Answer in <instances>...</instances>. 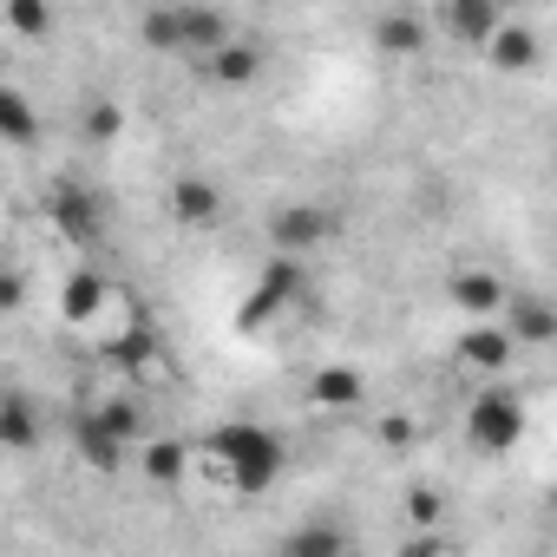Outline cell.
<instances>
[{"label": "cell", "instance_id": "1", "mask_svg": "<svg viewBox=\"0 0 557 557\" xmlns=\"http://www.w3.org/2000/svg\"><path fill=\"white\" fill-rule=\"evenodd\" d=\"M197 459L210 466V479H216L223 492L256 498V492H269L275 479H283V459H289V453H283V433H269V426H256V420H223V426L203 433Z\"/></svg>", "mask_w": 557, "mask_h": 557}, {"label": "cell", "instance_id": "2", "mask_svg": "<svg viewBox=\"0 0 557 557\" xmlns=\"http://www.w3.org/2000/svg\"><path fill=\"white\" fill-rule=\"evenodd\" d=\"M302 289H309V275H302V256H283V249H275V262H269V269L256 275L249 302L236 309V329H243V335L269 329L275 315H289V309L302 302Z\"/></svg>", "mask_w": 557, "mask_h": 557}, {"label": "cell", "instance_id": "3", "mask_svg": "<svg viewBox=\"0 0 557 557\" xmlns=\"http://www.w3.org/2000/svg\"><path fill=\"white\" fill-rule=\"evenodd\" d=\"M466 440H472L479 453H511V446L524 440V400H518L511 387L472 394V407H466Z\"/></svg>", "mask_w": 557, "mask_h": 557}, {"label": "cell", "instance_id": "4", "mask_svg": "<svg viewBox=\"0 0 557 557\" xmlns=\"http://www.w3.org/2000/svg\"><path fill=\"white\" fill-rule=\"evenodd\" d=\"M47 223L66 236V243H92L99 230H106V203L86 190V184H73V177H60L53 190H47Z\"/></svg>", "mask_w": 557, "mask_h": 557}, {"label": "cell", "instance_id": "5", "mask_svg": "<svg viewBox=\"0 0 557 557\" xmlns=\"http://www.w3.org/2000/svg\"><path fill=\"white\" fill-rule=\"evenodd\" d=\"M329 236H335V210H322V203H283V210L269 216V243L283 249V256H309Z\"/></svg>", "mask_w": 557, "mask_h": 557}, {"label": "cell", "instance_id": "6", "mask_svg": "<svg viewBox=\"0 0 557 557\" xmlns=\"http://www.w3.org/2000/svg\"><path fill=\"white\" fill-rule=\"evenodd\" d=\"M112 296H119V289L106 283L99 269H73L66 283H60V322L86 335V329H92V322H99V315L112 309Z\"/></svg>", "mask_w": 557, "mask_h": 557}, {"label": "cell", "instance_id": "7", "mask_svg": "<svg viewBox=\"0 0 557 557\" xmlns=\"http://www.w3.org/2000/svg\"><path fill=\"white\" fill-rule=\"evenodd\" d=\"M125 446H132V440H119L92 407L73 420V453H79V466H92V472H119V466H125Z\"/></svg>", "mask_w": 557, "mask_h": 557}, {"label": "cell", "instance_id": "8", "mask_svg": "<svg viewBox=\"0 0 557 557\" xmlns=\"http://www.w3.org/2000/svg\"><path fill=\"white\" fill-rule=\"evenodd\" d=\"M446 296H453V309H459V315H472V322H485V315H498V309L511 302V296H505V283H498L492 269H459L453 283H446Z\"/></svg>", "mask_w": 557, "mask_h": 557}, {"label": "cell", "instance_id": "9", "mask_svg": "<svg viewBox=\"0 0 557 557\" xmlns=\"http://www.w3.org/2000/svg\"><path fill=\"white\" fill-rule=\"evenodd\" d=\"M505 329H511L518 348H550L557 342V309L544 296H511L505 302Z\"/></svg>", "mask_w": 557, "mask_h": 557}, {"label": "cell", "instance_id": "10", "mask_svg": "<svg viewBox=\"0 0 557 557\" xmlns=\"http://www.w3.org/2000/svg\"><path fill=\"white\" fill-rule=\"evenodd\" d=\"M171 216H177L184 230H210V223L223 216V190H216L210 177H177V184H171Z\"/></svg>", "mask_w": 557, "mask_h": 557}, {"label": "cell", "instance_id": "11", "mask_svg": "<svg viewBox=\"0 0 557 557\" xmlns=\"http://www.w3.org/2000/svg\"><path fill=\"white\" fill-rule=\"evenodd\" d=\"M498 27H505V8H498V0H446V34H453V40L485 47Z\"/></svg>", "mask_w": 557, "mask_h": 557}, {"label": "cell", "instance_id": "12", "mask_svg": "<svg viewBox=\"0 0 557 557\" xmlns=\"http://www.w3.org/2000/svg\"><path fill=\"white\" fill-rule=\"evenodd\" d=\"M256 73H262V53H256V47H243V40H223V47L203 60V79H210V86H223V92H243Z\"/></svg>", "mask_w": 557, "mask_h": 557}, {"label": "cell", "instance_id": "13", "mask_svg": "<svg viewBox=\"0 0 557 557\" xmlns=\"http://www.w3.org/2000/svg\"><path fill=\"white\" fill-rule=\"evenodd\" d=\"M511 329H492V322H472L466 335H459V361L466 368H479V374H498L505 361H511Z\"/></svg>", "mask_w": 557, "mask_h": 557}, {"label": "cell", "instance_id": "14", "mask_svg": "<svg viewBox=\"0 0 557 557\" xmlns=\"http://www.w3.org/2000/svg\"><path fill=\"white\" fill-rule=\"evenodd\" d=\"M309 400H315L322 413H355V407L368 400V381H361L355 368H315V381H309Z\"/></svg>", "mask_w": 557, "mask_h": 557}, {"label": "cell", "instance_id": "15", "mask_svg": "<svg viewBox=\"0 0 557 557\" xmlns=\"http://www.w3.org/2000/svg\"><path fill=\"white\" fill-rule=\"evenodd\" d=\"M485 60H492L498 73H531V66H537V34L518 27V21H505V27L485 40Z\"/></svg>", "mask_w": 557, "mask_h": 557}, {"label": "cell", "instance_id": "16", "mask_svg": "<svg viewBox=\"0 0 557 557\" xmlns=\"http://www.w3.org/2000/svg\"><path fill=\"white\" fill-rule=\"evenodd\" d=\"M0 446H8V453H34V446H40V413H34L27 394H8V400H0Z\"/></svg>", "mask_w": 557, "mask_h": 557}, {"label": "cell", "instance_id": "17", "mask_svg": "<svg viewBox=\"0 0 557 557\" xmlns=\"http://www.w3.org/2000/svg\"><path fill=\"white\" fill-rule=\"evenodd\" d=\"M223 40H236L230 34V14L223 8H184V53H197V60H210Z\"/></svg>", "mask_w": 557, "mask_h": 557}, {"label": "cell", "instance_id": "18", "mask_svg": "<svg viewBox=\"0 0 557 557\" xmlns=\"http://www.w3.org/2000/svg\"><path fill=\"white\" fill-rule=\"evenodd\" d=\"M374 47L394 53V60H413V53H426V21L420 14H381L374 21Z\"/></svg>", "mask_w": 557, "mask_h": 557}, {"label": "cell", "instance_id": "19", "mask_svg": "<svg viewBox=\"0 0 557 557\" xmlns=\"http://www.w3.org/2000/svg\"><path fill=\"white\" fill-rule=\"evenodd\" d=\"M0 138H8L14 151L40 145V119H34V106H27L21 86H0Z\"/></svg>", "mask_w": 557, "mask_h": 557}, {"label": "cell", "instance_id": "20", "mask_svg": "<svg viewBox=\"0 0 557 557\" xmlns=\"http://www.w3.org/2000/svg\"><path fill=\"white\" fill-rule=\"evenodd\" d=\"M190 459H197V453H190L184 440H145V453H138V466H145L151 485H177V479L190 472Z\"/></svg>", "mask_w": 557, "mask_h": 557}, {"label": "cell", "instance_id": "21", "mask_svg": "<svg viewBox=\"0 0 557 557\" xmlns=\"http://www.w3.org/2000/svg\"><path fill=\"white\" fill-rule=\"evenodd\" d=\"M138 40H145L151 53H184V8H151V14L138 21Z\"/></svg>", "mask_w": 557, "mask_h": 557}, {"label": "cell", "instance_id": "22", "mask_svg": "<svg viewBox=\"0 0 557 557\" xmlns=\"http://www.w3.org/2000/svg\"><path fill=\"white\" fill-rule=\"evenodd\" d=\"M125 132V106H112V99H86L79 106V138L86 145H112Z\"/></svg>", "mask_w": 557, "mask_h": 557}, {"label": "cell", "instance_id": "23", "mask_svg": "<svg viewBox=\"0 0 557 557\" xmlns=\"http://www.w3.org/2000/svg\"><path fill=\"white\" fill-rule=\"evenodd\" d=\"M283 550H289V557H342V550H348V531H335V524H302V531L283 537Z\"/></svg>", "mask_w": 557, "mask_h": 557}, {"label": "cell", "instance_id": "24", "mask_svg": "<svg viewBox=\"0 0 557 557\" xmlns=\"http://www.w3.org/2000/svg\"><path fill=\"white\" fill-rule=\"evenodd\" d=\"M8 34L14 40H47L53 34V8H47V0H8Z\"/></svg>", "mask_w": 557, "mask_h": 557}, {"label": "cell", "instance_id": "25", "mask_svg": "<svg viewBox=\"0 0 557 557\" xmlns=\"http://www.w3.org/2000/svg\"><path fill=\"white\" fill-rule=\"evenodd\" d=\"M92 413H99L119 440H145V413H138V400H99Z\"/></svg>", "mask_w": 557, "mask_h": 557}, {"label": "cell", "instance_id": "26", "mask_svg": "<svg viewBox=\"0 0 557 557\" xmlns=\"http://www.w3.org/2000/svg\"><path fill=\"white\" fill-rule=\"evenodd\" d=\"M440 511H446V498H440L433 485H413V492H407V518H413V524H433Z\"/></svg>", "mask_w": 557, "mask_h": 557}, {"label": "cell", "instance_id": "27", "mask_svg": "<svg viewBox=\"0 0 557 557\" xmlns=\"http://www.w3.org/2000/svg\"><path fill=\"white\" fill-rule=\"evenodd\" d=\"M21 302H27V275H21V269H8V275H0V309L14 315Z\"/></svg>", "mask_w": 557, "mask_h": 557}, {"label": "cell", "instance_id": "28", "mask_svg": "<svg viewBox=\"0 0 557 557\" xmlns=\"http://www.w3.org/2000/svg\"><path fill=\"white\" fill-rule=\"evenodd\" d=\"M381 440H387V446H407V440H413V426H407V420H387V426H381Z\"/></svg>", "mask_w": 557, "mask_h": 557}, {"label": "cell", "instance_id": "29", "mask_svg": "<svg viewBox=\"0 0 557 557\" xmlns=\"http://www.w3.org/2000/svg\"><path fill=\"white\" fill-rule=\"evenodd\" d=\"M498 8H518V0H498Z\"/></svg>", "mask_w": 557, "mask_h": 557}]
</instances>
